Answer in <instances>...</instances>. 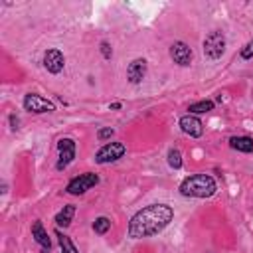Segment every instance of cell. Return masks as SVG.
Wrapping results in <instances>:
<instances>
[{
    "mask_svg": "<svg viewBox=\"0 0 253 253\" xmlns=\"http://www.w3.org/2000/svg\"><path fill=\"white\" fill-rule=\"evenodd\" d=\"M202 49H204V55L208 59H219L225 51V34L219 30L210 32L202 43Z\"/></svg>",
    "mask_w": 253,
    "mask_h": 253,
    "instance_id": "obj_3",
    "label": "cell"
},
{
    "mask_svg": "<svg viewBox=\"0 0 253 253\" xmlns=\"http://www.w3.org/2000/svg\"><path fill=\"white\" fill-rule=\"evenodd\" d=\"M32 237H34L36 243L42 245V253H49V251H51V239H49V235H47V231L43 229V223H42L40 219H36V221L32 223Z\"/></svg>",
    "mask_w": 253,
    "mask_h": 253,
    "instance_id": "obj_12",
    "label": "cell"
},
{
    "mask_svg": "<svg viewBox=\"0 0 253 253\" xmlns=\"http://www.w3.org/2000/svg\"><path fill=\"white\" fill-rule=\"evenodd\" d=\"M213 107H215V103L211 101V99H204V101H198V103H192L190 107H188V111H190V115H204V113H210V111H213Z\"/></svg>",
    "mask_w": 253,
    "mask_h": 253,
    "instance_id": "obj_15",
    "label": "cell"
},
{
    "mask_svg": "<svg viewBox=\"0 0 253 253\" xmlns=\"http://www.w3.org/2000/svg\"><path fill=\"white\" fill-rule=\"evenodd\" d=\"M113 134H115V130H113L111 126H103V128L97 130V138H99V140H107V138H111Z\"/></svg>",
    "mask_w": 253,
    "mask_h": 253,
    "instance_id": "obj_20",
    "label": "cell"
},
{
    "mask_svg": "<svg viewBox=\"0 0 253 253\" xmlns=\"http://www.w3.org/2000/svg\"><path fill=\"white\" fill-rule=\"evenodd\" d=\"M178 190L184 198H211L217 192V182L210 174H192L182 180Z\"/></svg>",
    "mask_w": 253,
    "mask_h": 253,
    "instance_id": "obj_2",
    "label": "cell"
},
{
    "mask_svg": "<svg viewBox=\"0 0 253 253\" xmlns=\"http://www.w3.org/2000/svg\"><path fill=\"white\" fill-rule=\"evenodd\" d=\"M168 164L174 170H180L182 168V152L178 148H170L168 150Z\"/></svg>",
    "mask_w": 253,
    "mask_h": 253,
    "instance_id": "obj_18",
    "label": "cell"
},
{
    "mask_svg": "<svg viewBox=\"0 0 253 253\" xmlns=\"http://www.w3.org/2000/svg\"><path fill=\"white\" fill-rule=\"evenodd\" d=\"M229 146L237 152H253V138L251 136H231L229 138Z\"/></svg>",
    "mask_w": 253,
    "mask_h": 253,
    "instance_id": "obj_14",
    "label": "cell"
},
{
    "mask_svg": "<svg viewBox=\"0 0 253 253\" xmlns=\"http://www.w3.org/2000/svg\"><path fill=\"white\" fill-rule=\"evenodd\" d=\"M126 154V146L125 142H107L103 144L97 152H95V162L97 164H109V162H117Z\"/></svg>",
    "mask_w": 253,
    "mask_h": 253,
    "instance_id": "obj_5",
    "label": "cell"
},
{
    "mask_svg": "<svg viewBox=\"0 0 253 253\" xmlns=\"http://www.w3.org/2000/svg\"><path fill=\"white\" fill-rule=\"evenodd\" d=\"M57 241H59V247H61V253H79L77 251V247L73 245V241H71V237H67L65 233H61L59 229H57Z\"/></svg>",
    "mask_w": 253,
    "mask_h": 253,
    "instance_id": "obj_16",
    "label": "cell"
},
{
    "mask_svg": "<svg viewBox=\"0 0 253 253\" xmlns=\"http://www.w3.org/2000/svg\"><path fill=\"white\" fill-rule=\"evenodd\" d=\"M22 105H24V109H26L28 113H36V115L55 111V105H53L49 99H45V97H42V95H38V93H28V95H24Z\"/></svg>",
    "mask_w": 253,
    "mask_h": 253,
    "instance_id": "obj_7",
    "label": "cell"
},
{
    "mask_svg": "<svg viewBox=\"0 0 253 253\" xmlns=\"http://www.w3.org/2000/svg\"><path fill=\"white\" fill-rule=\"evenodd\" d=\"M57 152H59V156H57L55 168H57V170H65V168L75 160V154H77V144H75V140L69 138V136L59 138V140H57Z\"/></svg>",
    "mask_w": 253,
    "mask_h": 253,
    "instance_id": "obj_6",
    "label": "cell"
},
{
    "mask_svg": "<svg viewBox=\"0 0 253 253\" xmlns=\"http://www.w3.org/2000/svg\"><path fill=\"white\" fill-rule=\"evenodd\" d=\"M73 215H75V206H73V204H67V206H63V208L55 213L53 221H55L57 227H69V223L73 221Z\"/></svg>",
    "mask_w": 253,
    "mask_h": 253,
    "instance_id": "obj_13",
    "label": "cell"
},
{
    "mask_svg": "<svg viewBox=\"0 0 253 253\" xmlns=\"http://www.w3.org/2000/svg\"><path fill=\"white\" fill-rule=\"evenodd\" d=\"M43 67H45L49 73H53V75L61 73L63 67H65V57H63V53H61L59 49H55V47L45 49V53H43Z\"/></svg>",
    "mask_w": 253,
    "mask_h": 253,
    "instance_id": "obj_9",
    "label": "cell"
},
{
    "mask_svg": "<svg viewBox=\"0 0 253 253\" xmlns=\"http://www.w3.org/2000/svg\"><path fill=\"white\" fill-rule=\"evenodd\" d=\"M144 75H146V59H144V57L132 59V61L128 63V67H126V79H128L132 85H136V83H140V81L144 79Z\"/></svg>",
    "mask_w": 253,
    "mask_h": 253,
    "instance_id": "obj_11",
    "label": "cell"
},
{
    "mask_svg": "<svg viewBox=\"0 0 253 253\" xmlns=\"http://www.w3.org/2000/svg\"><path fill=\"white\" fill-rule=\"evenodd\" d=\"M174 219V210L168 204H150L138 210L128 219V237L130 239H142L152 237L160 231H164L170 221Z\"/></svg>",
    "mask_w": 253,
    "mask_h": 253,
    "instance_id": "obj_1",
    "label": "cell"
},
{
    "mask_svg": "<svg viewBox=\"0 0 253 253\" xmlns=\"http://www.w3.org/2000/svg\"><path fill=\"white\" fill-rule=\"evenodd\" d=\"M121 107H123V105H121L119 101H117V103H111V105H109V109H113V111H117V109H121Z\"/></svg>",
    "mask_w": 253,
    "mask_h": 253,
    "instance_id": "obj_23",
    "label": "cell"
},
{
    "mask_svg": "<svg viewBox=\"0 0 253 253\" xmlns=\"http://www.w3.org/2000/svg\"><path fill=\"white\" fill-rule=\"evenodd\" d=\"M180 128H182V132H186L188 136H192V138H200L202 134H204V125H202V121L196 117V115H184V117H180Z\"/></svg>",
    "mask_w": 253,
    "mask_h": 253,
    "instance_id": "obj_10",
    "label": "cell"
},
{
    "mask_svg": "<svg viewBox=\"0 0 253 253\" xmlns=\"http://www.w3.org/2000/svg\"><path fill=\"white\" fill-rule=\"evenodd\" d=\"M8 119H10V128H12V130H18V128H20V119H18L16 115H10Z\"/></svg>",
    "mask_w": 253,
    "mask_h": 253,
    "instance_id": "obj_22",
    "label": "cell"
},
{
    "mask_svg": "<svg viewBox=\"0 0 253 253\" xmlns=\"http://www.w3.org/2000/svg\"><path fill=\"white\" fill-rule=\"evenodd\" d=\"M170 57H172V61H174L176 65L188 67V65L192 63V59H194V51H192V47H190L188 43H184V42H174V43L170 45Z\"/></svg>",
    "mask_w": 253,
    "mask_h": 253,
    "instance_id": "obj_8",
    "label": "cell"
},
{
    "mask_svg": "<svg viewBox=\"0 0 253 253\" xmlns=\"http://www.w3.org/2000/svg\"><path fill=\"white\" fill-rule=\"evenodd\" d=\"M97 184H99V176L95 172H83L69 180V184L65 186V192L71 196H83L87 190L95 188Z\"/></svg>",
    "mask_w": 253,
    "mask_h": 253,
    "instance_id": "obj_4",
    "label": "cell"
},
{
    "mask_svg": "<svg viewBox=\"0 0 253 253\" xmlns=\"http://www.w3.org/2000/svg\"><path fill=\"white\" fill-rule=\"evenodd\" d=\"M241 59H253V40L241 47Z\"/></svg>",
    "mask_w": 253,
    "mask_h": 253,
    "instance_id": "obj_19",
    "label": "cell"
},
{
    "mask_svg": "<svg viewBox=\"0 0 253 253\" xmlns=\"http://www.w3.org/2000/svg\"><path fill=\"white\" fill-rule=\"evenodd\" d=\"M109 229H111V219H109V217L101 215V217H97V219L93 221V231H95L97 235H105Z\"/></svg>",
    "mask_w": 253,
    "mask_h": 253,
    "instance_id": "obj_17",
    "label": "cell"
},
{
    "mask_svg": "<svg viewBox=\"0 0 253 253\" xmlns=\"http://www.w3.org/2000/svg\"><path fill=\"white\" fill-rule=\"evenodd\" d=\"M101 55H103L105 59H111V57H113V47H111L109 42H101Z\"/></svg>",
    "mask_w": 253,
    "mask_h": 253,
    "instance_id": "obj_21",
    "label": "cell"
}]
</instances>
